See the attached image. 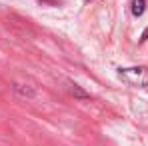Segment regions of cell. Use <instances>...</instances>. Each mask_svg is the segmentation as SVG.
Listing matches in <instances>:
<instances>
[{"label":"cell","mask_w":148,"mask_h":146,"mask_svg":"<svg viewBox=\"0 0 148 146\" xmlns=\"http://www.w3.org/2000/svg\"><path fill=\"white\" fill-rule=\"evenodd\" d=\"M38 2H42V4H50V6H56V4H58V0H38Z\"/></svg>","instance_id":"6"},{"label":"cell","mask_w":148,"mask_h":146,"mask_svg":"<svg viewBox=\"0 0 148 146\" xmlns=\"http://www.w3.org/2000/svg\"><path fill=\"white\" fill-rule=\"evenodd\" d=\"M146 40H148V28L144 30V32H142V36H140V40H138V42L142 44V42H146Z\"/></svg>","instance_id":"5"},{"label":"cell","mask_w":148,"mask_h":146,"mask_svg":"<svg viewBox=\"0 0 148 146\" xmlns=\"http://www.w3.org/2000/svg\"><path fill=\"white\" fill-rule=\"evenodd\" d=\"M118 76L130 86H148V66H132V68H118Z\"/></svg>","instance_id":"1"},{"label":"cell","mask_w":148,"mask_h":146,"mask_svg":"<svg viewBox=\"0 0 148 146\" xmlns=\"http://www.w3.org/2000/svg\"><path fill=\"white\" fill-rule=\"evenodd\" d=\"M130 10H132V14H134L136 18H140V16L144 14V10H146V0H132Z\"/></svg>","instance_id":"2"},{"label":"cell","mask_w":148,"mask_h":146,"mask_svg":"<svg viewBox=\"0 0 148 146\" xmlns=\"http://www.w3.org/2000/svg\"><path fill=\"white\" fill-rule=\"evenodd\" d=\"M14 88H16V90H18V92H22V94H24V96H34V90H32V88H28V86H26V88H22V84H16V86H14Z\"/></svg>","instance_id":"4"},{"label":"cell","mask_w":148,"mask_h":146,"mask_svg":"<svg viewBox=\"0 0 148 146\" xmlns=\"http://www.w3.org/2000/svg\"><path fill=\"white\" fill-rule=\"evenodd\" d=\"M68 86H70V94H72V96H76V98H82V100H88V98H90V94H88L86 90H82V88H80L78 84L70 82Z\"/></svg>","instance_id":"3"},{"label":"cell","mask_w":148,"mask_h":146,"mask_svg":"<svg viewBox=\"0 0 148 146\" xmlns=\"http://www.w3.org/2000/svg\"><path fill=\"white\" fill-rule=\"evenodd\" d=\"M84 2H90V0H84Z\"/></svg>","instance_id":"7"}]
</instances>
